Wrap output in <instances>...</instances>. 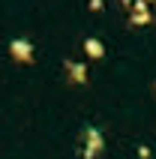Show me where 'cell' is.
Here are the masks:
<instances>
[{
  "mask_svg": "<svg viewBox=\"0 0 156 159\" xmlns=\"http://www.w3.org/2000/svg\"><path fill=\"white\" fill-rule=\"evenodd\" d=\"M105 150V138L102 132L96 129V126H84V132H81V156L84 159H93Z\"/></svg>",
  "mask_w": 156,
  "mask_h": 159,
  "instance_id": "cell-1",
  "label": "cell"
},
{
  "mask_svg": "<svg viewBox=\"0 0 156 159\" xmlns=\"http://www.w3.org/2000/svg\"><path fill=\"white\" fill-rule=\"evenodd\" d=\"M9 57L18 60V63H33V45H30V39H21V36L9 39Z\"/></svg>",
  "mask_w": 156,
  "mask_h": 159,
  "instance_id": "cell-2",
  "label": "cell"
},
{
  "mask_svg": "<svg viewBox=\"0 0 156 159\" xmlns=\"http://www.w3.org/2000/svg\"><path fill=\"white\" fill-rule=\"evenodd\" d=\"M150 18H153V15H150V3H147V0H135V3L129 6V21L135 27H138V24H147Z\"/></svg>",
  "mask_w": 156,
  "mask_h": 159,
  "instance_id": "cell-3",
  "label": "cell"
},
{
  "mask_svg": "<svg viewBox=\"0 0 156 159\" xmlns=\"http://www.w3.org/2000/svg\"><path fill=\"white\" fill-rule=\"evenodd\" d=\"M66 72H69V81H75V84H84V81H87V66H84V63L66 60Z\"/></svg>",
  "mask_w": 156,
  "mask_h": 159,
  "instance_id": "cell-4",
  "label": "cell"
},
{
  "mask_svg": "<svg viewBox=\"0 0 156 159\" xmlns=\"http://www.w3.org/2000/svg\"><path fill=\"white\" fill-rule=\"evenodd\" d=\"M84 51H87V57L99 60V57L105 54V45L99 42V39H93V36H87V39H84Z\"/></svg>",
  "mask_w": 156,
  "mask_h": 159,
  "instance_id": "cell-5",
  "label": "cell"
},
{
  "mask_svg": "<svg viewBox=\"0 0 156 159\" xmlns=\"http://www.w3.org/2000/svg\"><path fill=\"white\" fill-rule=\"evenodd\" d=\"M90 9H93V12H99V9H102V0H90Z\"/></svg>",
  "mask_w": 156,
  "mask_h": 159,
  "instance_id": "cell-6",
  "label": "cell"
},
{
  "mask_svg": "<svg viewBox=\"0 0 156 159\" xmlns=\"http://www.w3.org/2000/svg\"><path fill=\"white\" fill-rule=\"evenodd\" d=\"M132 3H135V0H123V6H126V9H129V6H132Z\"/></svg>",
  "mask_w": 156,
  "mask_h": 159,
  "instance_id": "cell-7",
  "label": "cell"
},
{
  "mask_svg": "<svg viewBox=\"0 0 156 159\" xmlns=\"http://www.w3.org/2000/svg\"><path fill=\"white\" fill-rule=\"evenodd\" d=\"M147 3H156V0H147Z\"/></svg>",
  "mask_w": 156,
  "mask_h": 159,
  "instance_id": "cell-8",
  "label": "cell"
}]
</instances>
